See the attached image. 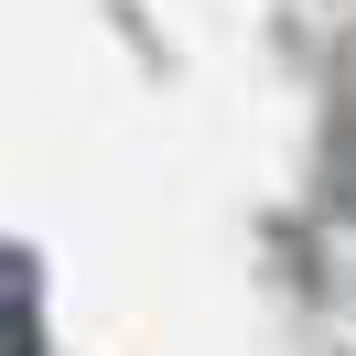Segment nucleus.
Instances as JSON below:
<instances>
[{
    "label": "nucleus",
    "instance_id": "1",
    "mask_svg": "<svg viewBox=\"0 0 356 356\" xmlns=\"http://www.w3.org/2000/svg\"><path fill=\"white\" fill-rule=\"evenodd\" d=\"M0 356H44V281L22 248H0Z\"/></svg>",
    "mask_w": 356,
    "mask_h": 356
}]
</instances>
